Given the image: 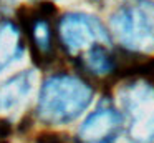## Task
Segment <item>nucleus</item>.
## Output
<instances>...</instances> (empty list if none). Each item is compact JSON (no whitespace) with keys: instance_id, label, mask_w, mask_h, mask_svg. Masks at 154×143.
Wrapping results in <instances>:
<instances>
[{"instance_id":"f257e3e1","label":"nucleus","mask_w":154,"mask_h":143,"mask_svg":"<svg viewBox=\"0 0 154 143\" xmlns=\"http://www.w3.org/2000/svg\"><path fill=\"white\" fill-rule=\"evenodd\" d=\"M93 90L83 80L70 75H53L43 83L38 98V116L48 125H65L85 112Z\"/></svg>"},{"instance_id":"f03ea898","label":"nucleus","mask_w":154,"mask_h":143,"mask_svg":"<svg viewBox=\"0 0 154 143\" xmlns=\"http://www.w3.org/2000/svg\"><path fill=\"white\" fill-rule=\"evenodd\" d=\"M111 30L126 48L134 52L154 50V2L123 0L111 17Z\"/></svg>"},{"instance_id":"7ed1b4c3","label":"nucleus","mask_w":154,"mask_h":143,"mask_svg":"<svg viewBox=\"0 0 154 143\" xmlns=\"http://www.w3.org/2000/svg\"><path fill=\"white\" fill-rule=\"evenodd\" d=\"M128 136L133 143H154V88L134 82L121 88Z\"/></svg>"},{"instance_id":"20e7f679","label":"nucleus","mask_w":154,"mask_h":143,"mask_svg":"<svg viewBox=\"0 0 154 143\" xmlns=\"http://www.w3.org/2000/svg\"><path fill=\"white\" fill-rule=\"evenodd\" d=\"M60 37L68 52H81L94 43L109 42L101 22L86 13H66L60 20Z\"/></svg>"},{"instance_id":"39448f33","label":"nucleus","mask_w":154,"mask_h":143,"mask_svg":"<svg viewBox=\"0 0 154 143\" xmlns=\"http://www.w3.org/2000/svg\"><path fill=\"white\" fill-rule=\"evenodd\" d=\"M123 116L113 106H98L83 122L78 136L81 143H114L121 132Z\"/></svg>"},{"instance_id":"423d86ee","label":"nucleus","mask_w":154,"mask_h":143,"mask_svg":"<svg viewBox=\"0 0 154 143\" xmlns=\"http://www.w3.org/2000/svg\"><path fill=\"white\" fill-rule=\"evenodd\" d=\"M53 13L55 8L51 7V3L45 2L40 3L38 8L28 10L25 13V17L22 18L28 35H30L32 47H33L37 58L40 62L48 60V57L51 55V28L48 17H51Z\"/></svg>"},{"instance_id":"0eeeda50","label":"nucleus","mask_w":154,"mask_h":143,"mask_svg":"<svg viewBox=\"0 0 154 143\" xmlns=\"http://www.w3.org/2000/svg\"><path fill=\"white\" fill-rule=\"evenodd\" d=\"M33 82V73L22 72L0 83V112H12L28 96Z\"/></svg>"},{"instance_id":"6e6552de","label":"nucleus","mask_w":154,"mask_h":143,"mask_svg":"<svg viewBox=\"0 0 154 143\" xmlns=\"http://www.w3.org/2000/svg\"><path fill=\"white\" fill-rule=\"evenodd\" d=\"M23 53V37L15 23L0 20V72Z\"/></svg>"},{"instance_id":"1a4fd4ad","label":"nucleus","mask_w":154,"mask_h":143,"mask_svg":"<svg viewBox=\"0 0 154 143\" xmlns=\"http://www.w3.org/2000/svg\"><path fill=\"white\" fill-rule=\"evenodd\" d=\"M83 63L94 75H108V73H113L116 70L114 57H111L106 52L104 45H101V43H94L93 47L86 48V53L83 57Z\"/></svg>"},{"instance_id":"9d476101","label":"nucleus","mask_w":154,"mask_h":143,"mask_svg":"<svg viewBox=\"0 0 154 143\" xmlns=\"http://www.w3.org/2000/svg\"><path fill=\"white\" fill-rule=\"evenodd\" d=\"M38 143H66V141L63 140V136L53 135V133H48V135L38 136Z\"/></svg>"},{"instance_id":"9b49d317","label":"nucleus","mask_w":154,"mask_h":143,"mask_svg":"<svg viewBox=\"0 0 154 143\" xmlns=\"http://www.w3.org/2000/svg\"><path fill=\"white\" fill-rule=\"evenodd\" d=\"M7 135H8L7 123L0 120V143H7Z\"/></svg>"}]
</instances>
